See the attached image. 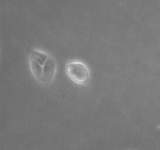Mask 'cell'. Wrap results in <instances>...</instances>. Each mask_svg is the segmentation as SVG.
<instances>
[{
	"label": "cell",
	"mask_w": 160,
	"mask_h": 150,
	"mask_svg": "<svg viewBox=\"0 0 160 150\" xmlns=\"http://www.w3.org/2000/svg\"><path fill=\"white\" fill-rule=\"evenodd\" d=\"M48 58V57L47 56L46 54L41 52L38 51V50H32L31 52V59L38 62L42 66H44V64L45 63Z\"/></svg>",
	"instance_id": "cell-4"
},
{
	"label": "cell",
	"mask_w": 160,
	"mask_h": 150,
	"mask_svg": "<svg viewBox=\"0 0 160 150\" xmlns=\"http://www.w3.org/2000/svg\"><path fill=\"white\" fill-rule=\"evenodd\" d=\"M56 62L54 59L48 57L45 63L43 66V75L42 82L44 84H48L52 82L56 71Z\"/></svg>",
	"instance_id": "cell-2"
},
{
	"label": "cell",
	"mask_w": 160,
	"mask_h": 150,
	"mask_svg": "<svg viewBox=\"0 0 160 150\" xmlns=\"http://www.w3.org/2000/svg\"><path fill=\"white\" fill-rule=\"evenodd\" d=\"M31 68L36 79L38 80L39 81H42V75H43V67H42V65L31 59Z\"/></svg>",
	"instance_id": "cell-3"
},
{
	"label": "cell",
	"mask_w": 160,
	"mask_h": 150,
	"mask_svg": "<svg viewBox=\"0 0 160 150\" xmlns=\"http://www.w3.org/2000/svg\"><path fill=\"white\" fill-rule=\"evenodd\" d=\"M66 71L68 76L79 84H85L89 78V72L87 67L79 62H70L66 67Z\"/></svg>",
	"instance_id": "cell-1"
}]
</instances>
